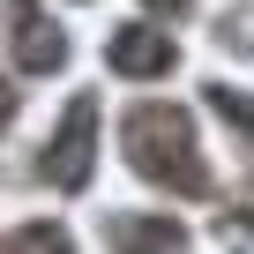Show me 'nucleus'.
<instances>
[{"instance_id":"f257e3e1","label":"nucleus","mask_w":254,"mask_h":254,"mask_svg":"<svg viewBox=\"0 0 254 254\" xmlns=\"http://www.w3.org/2000/svg\"><path fill=\"white\" fill-rule=\"evenodd\" d=\"M120 142H127V165L142 180L172 187V194H202L209 172H202V150H194V120L180 105H135L120 120Z\"/></svg>"},{"instance_id":"f03ea898","label":"nucleus","mask_w":254,"mask_h":254,"mask_svg":"<svg viewBox=\"0 0 254 254\" xmlns=\"http://www.w3.org/2000/svg\"><path fill=\"white\" fill-rule=\"evenodd\" d=\"M90 165H97V97H75L60 135L45 142V180L60 194H75V187H90Z\"/></svg>"},{"instance_id":"7ed1b4c3","label":"nucleus","mask_w":254,"mask_h":254,"mask_svg":"<svg viewBox=\"0 0 254 254\" xmlns=\"http://www.w3.org/2000/svg\"><path fill=\"white\" fill-rule=\"evenodd\" d=\"M105 60H112V75H127V82H150V75H172V30H150V23H127V30H112L105 38Z\"/></svg>"},{"instance_id":"20e7f679","label":"nucleus","mask_w":254,"mask_h":254,"mask_svg":"<svg viewBox=\"0 0 254 254\" xmlns=\"http://www.w3.org/2000/svg\"><path fill=\"white\" fill-rule=\"evenodd\" d=\"M105 239H112V254H187V232L172 217H135V209L112 217Z\"/></svg>"},{"instance_id":"39448f33","label":"nucleus","mask_w":254,"mask_h":254,"mask_svg":"<svg viewBox=\"0 0 254 254\" xmlns=\"http://www.w3.org/2000/svg\"><path fill=\"white\" fill-rule=\"evenodd\" d=\"M60 60H67V38H60V23H45V15L15 23V67H23V75H53Z\"/></svg>"},{"instance_id":"423d86ee","label":"nucleus","mask_w":254,"mask_h":254,"mask_svg":"<svg viewBox=\"0 0 254 254\" xmlns=\"http://www.w3.org/2000/svg\"><path fill=\"white\" fill-rule=\"evenodd\" d=\"M209 112H217L224 127H239V135L254 142V97H247V90H232V82H209Z\"/></svg>"},{"instance_id":"0eeeda50","label":"nucleus","mask_w":254,"mask_h":254,"mask_svg":"<svg viewBox=\"0 0 254 254\" xmlns=\"http://www.w3.org/2000/svg\"><path fill=\"white\" fill-rule=\"evenodd\" d=\"M0 254H75V247H67V232H60V224H23Z\"/></svg>"},{"instance_id":"6e6552de","label":"nucleus","mask_w":254,"mask_h":254,"mask_svg":"<svg viewBox=\"0 0 254 254\" xmlns=\"http://www.w3.org/2000/svg\"><path fill=\"white\" fill-rule=\"evenodd\" d=\"M8 112H15V90H8V82H0V127H8Z\"/></svg>"},{"instance_id":"1a4fd4ad","label":"nucleus","mask_w":254,"mask_h":254,"mask_svg":"<svg viewBox=\"0 0 254 254\" xmlns=\"http://www.w3.org/2000/svg\"><path fill=\"white\" fill-rule=\"evenodd\" d=\"M150 8H157V15H187V0H150Z\"/></svg>"}]
</instances>
